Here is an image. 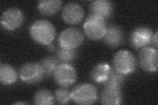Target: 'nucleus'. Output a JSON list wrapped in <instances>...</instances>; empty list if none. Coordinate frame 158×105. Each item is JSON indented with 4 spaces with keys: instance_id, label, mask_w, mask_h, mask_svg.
<instances>
[{
    "instance_id": "nucleus-9",
    "label": "nucleus",
    "mask_w": 158,
    "mask_h": 105,
    "mask_svg": "<svg viewBox=\"0 0 158 105\" xmlns=\"http://www.w3.org/2000/svg\"><path fill=\"white\" fill-rule=\"evenodd\" d=\"M153 36L152 29L148 26H138L131 33L129 42L131 46L135 49H142L151 43Z\"/></svg>"
},
{
    "instance_id": "nucleus-12",
    "label": "nucleus",
    "mask_w": 158,
    "mask_h": 105,
    "mask_svg": "<svg viewBox=\"0 0 158 105\" xmlns=\"http://www.w3.org/2000/svg\"><path fill=\"white\" fill-rule=\"evenodd\" d=\"M103 39L107 46L115 48L122 44L124 40V32L119 26L113 24L107 26L106 33Z\"/></svg>"
},
{
    "instance_id": "nucleus-6",
    "label": "nucleus",
    "mask_w": 158,
    "mask_h": 105,
    "mask_svg": "<svg viewBox=\"0 0 158 105\" xmlns=\"http://www.w3.org/2000/svg\"><path fill=\"white\" fill-rule=\"evenodd\" d=\"M84 35L75 28H68L59 35L58 43L60 47L67 49H76L82 43Z\"/></svg>"
},
{
    "instance_id": "nucleus-22",
    "label": "nucleus",
    "mask_w": 158,
    "mask_h": 105,
    "mask_svg": "<svg viewBox=\"0 0 158 105\" xmlns=\"http://www.w3.org/2000/svg\"><path fill=\"white\" fill-rule=\"evenodd\" d=\"M54 97L56 102L60 104H68L72 100L71 92L64 87L57 89L54 95Z\"/></svg>"
},
{
    "instance_id": "nucleus-14",
    "label": "nucleus",
    "mask_w": 158,
    "mask_h": 105,
    "mask_svg": "<svg viewBox=\"0 0 158 105\" xmlns=\"http://www.w3.org/2000/svg\"><path fill=\"white\" fill-rule=\"evenodd\" d=\"M91 14L107 18L111 16L113 12V5L108 0H96L92 2L90 5Z\"/></svg>"
},
{
    "instance_id": "nucleus-25",
    "label": "nucleus",
    "mask_w": 158,
    "mask_h": 105,
    "mask_svg": "<svg viewBox=\"0 0 158 105\" xmlns=\"http://www.w3.org/2000/svg\"><path fill=\"white\" fill-rule=\"evenodd\" d=\"M15 104H28V103H21V102H19V103H14Z\"/></svg>"
},
{
    "instance_id": "nucleus-24",
    "label": "nucleus",
    "mask_w": 158,
    "mask_h": 105,
    "mask_svg": "<svg viewBox=\"0 0 158 105\" xmlns=\"http://www.w3.org/2000/svg\"><path fill=\"white\" fill-rule=\"evenodd\" d=\"M48 46V49L49 50H50V51H54V50H55V47H54V46H53V45H52V43L49 44Z\"/></svg>"
},
{
    "instance_id": "nucleus-8",
    "label": "nucleus",
    "mask_w": 158,
    "mask_h": 105,
    "mask_svg": "<svg viewBox=\"0 0 158 105\" xmlns=\"http://www.w3.org/2000/svg\"><path fill=\"white\" fill-rule=\"evenodd\" d=\"M23 21V11L16 7L6 9L1 17L2 26L8 31H13L18 29L22 25Z\"/></svg>"
},
{
    "instance_id": "nucleus-17",
    "label": "nucleus",
    "mask_w": 158,
    "mask_h": 105,
    "mask_svg": "<svg viewBox=\"0 0 158 105\" xmlns=\"http://www.w3.org/2000/svg\"><path fill=\"white\" fill-rule=\"evenodd\" d=\"M17 80V73L11 66L2 63L0 65V81L6 86H9Z\"/></svg>"
},
{
    "instance_id": "nucleus-16",
    "label": "nucleus",
    "mask_w": 158,
    "mask_h": 105,
    "mask_svg": "<svg viewBox=\"0 0 158 105\" xmlns=\"http://www.w3.org/2000/svg\"><path fill=\"white\" fill-rule=\"evenodd\" d=\"M62 4L60 0H42L38 2L37 8L43 15L49 17L56 14L61 9Z\"/></svg>"
},
{
    "instance_id": "nucleus-21",
    "label": "nucleus",
    "mask_w": 158,
    "mask_h": 105,
    "mask_svg": "<svg viewBox=\"0 0 158 105\" xmlns=\"http://www.w3.org/2000/svg\"><path fill=\"white\" fill-rule=\"evenodd\" d=\"M125 80V75L117 71L114 68H111L110 76L107 80L103 83L104 86L120 87Z\"/></svg>"
},
{
    "instance_id": "nucleus-4",
    "label": "nucleus",
    "mask_w": 158,
    "mask_h": 105,
    "mask_svg": "<svg viewBox=\"0 0 158 105\" xmlns=\"http://www.w3.org/2000/svg\"><path fill=\"white\" fill-rule=\"evenodd\" d=\"M113 67L123 75L132 74L136 67V60L131 51L120 50L117 51L113 59Z\"/></svg>"
},
{
    "instance_id": "nucleus-5",
    "label": "nucleus",
    "mask_w": 158,
    "mask_h": 105,
    "mask_svg": "<svg viewBox=\"0 0 158 105\" xmlns=\"http://www.w3.org/2000/svg\"><path fill=\"white\" fill-rule=\"evenodd\" d=\"M55 82L59 86L66 88L75 83L77 79L75 68L70 64H59L53 73Z\"/></svg>"
},
{
    "instance_id": "nucleus-2",
    "label": "nucleus",
    "mask_w": 158,
    "mask_h": 105,
    "mask_svg": "<svg viewBox=\"0 0 158 105\" xmlns=\"http://www.w3.org/2000/svg\"><path fill=\"white\" fill-rule=\"evenodd\" d=\"M107 28L106 19L93 14H90L83 24V29L86 36L92 40L103 39Z\"/></svg>"
},
{
    "instance_id": "nucleus-10",
    "label": "nucleus",
    "mask_w": 158,
    "mask_h": 105,
    "mask_svg": "<svg viewBox=\"0 0 158 105\" xmlns=\"http://www.w3.org/2000/svg\"><path fill=\"white\" fill-rule=\"evenodd\" d=\"M157 50L154 47L142 48L138 55V62L142 70L148 72H154L157 68Z\"/></svg>"
},
{
    "instance_id": "nucleus-23",
    "label": "nucleus",
    "mask_w": 158,
    "mask_h": 105,
    "mask_svg": "<svg viewBox=\"0 0 158 105\" xmlns=\"http://www.w3.org/2000/svg\"><path fill=\"white\" fill-rule=\"evenodd\" d=\"M151 43L153 45V46L154 47L155 49L157 48V31H156L154 34H153Z\"/></svg>"
},
{
    "instance_id": "nucleus-13",
    "label": "nucleus",
    "mask_w": 158,
    "mask_h": 105,
    "mask_svg": "<svg viewBox=\"0 0 158 105\" xmlns=\"http://www.w3.org/2000/svg\"><path fill=\"white\" fill-rule=\"evenodd\" d=\"M123 95L120 87L105 86L100 96L102 104L117 105L122 103Z\"/></svg>"
},
{
    "instance_id": "nucleus-7",
    "label": "nucleus",
    "mask_w": 158,
    "mask_h": 105,
    "mask_svg": "<svg viewBox=\"0 0 158 105\" xmlns=\"http://www.w3.org/2000/svg\"><path fill=\"white\" fill-rule=\"evenodd\" d=\"M19 76L24 83L34 84L41 82L45 75L40 63H28L20 68Z\"/></svg>"
},
{
    "instance_id": "nucleus-3",
    "label": "nucleus",
    "mask_w": 158,
    "mask_h": 105,
    "mask_svg": "<svg viewBox=\"0 0 158 105\" xmlns=\"http://www.w3.org/2000/svg\"><path fill=\"white\" fill-rule=\"evenodd\" d=\"M71 99L78 104H92L98 98V91L94 85L82 83L71 91Z\"/></svg>"
},
{
    "instance_id": "nucleus-19",
    "label": "nucleus",
    "mask_w": 158,
    "mask_h": 105,
    "mask_svg": "<svg viewBox=\"0 0 158 105\" xmlns=\"http://www.w3.org/2000/svg\"><path fill=\"white\" fill-rule=\"evenodd\" d=\"M41 65L46 77H50L53 75L54 71L59 63L56 57H46L39 63Z\"/></svg>"
},
{
    "instance_id": "nucleus-15",
    "label": "nucleus",
    "mask_w": 158,
    "mask_h": 105,
    "mask_svg": "<svg viewBox=\"0 0 158 105\" xmlns=\"http://www.w3.org/2000/svg\"><path fill=\"white\" fill-rule=\"evenodd\" d=\"M111 67L107 63H100L94 67L90 73L92 80L98 83H104L110 76Z\"/></svg>"
},
{
    "instance_id": "nucleus-11",
    "label": "nucleus",
    "mask_w": 158,
    "mask_h": 105,
    "mask_svg": "<svg viewBox=\"0 0 158 105\" xmlns=\"http://www.w3.org/2000/svg\"><path fill=\"white\" fill-rule=\"evenodd\" d=\"M85 16V11L79 3H68L64 6L62 11V17L66 23L77 24L82 21Z\"/></svg>"
},
{
    "instance_id": "nucleus-20",
    "label": "nucleus",
    "mask_w": 158,
    "mask_h": 105,
    "mask_svg": "<svg viewBox=\"0 0 158 105\" xmlns=\"http://www.w3.org/2000/svg\"><path fill=\"white\" fill-rule=\"evenodd\" d=\"M77 57V51L76 49H67L59 48L56 52V58L59 63L69 64L73 62Z\"/></svg>"
},
{
    "instance_id": "nucleus-18",
    "label": "nucleus",
    "mask_w": 158,
    "mask_h": 105,
    "mask_svg": "<svg viewBox=\"0 0 158 105\" xmlns=\"http://www.w3.org/2000/svg\"><path fill=\"white\" fill-rule=\"evenodd\" d=\"M55 97L50 91L43 89L38 91L34 97V103L39 105H52L55 103Z\"/></svg>"
},
{
    "instance_id": "nucleus-1",
    "label": "nucleus",
    "mask_w": 158,
    "mask_h": 105,
    "mask_svg": "<svg viewBox=\"0 0 158 105\" xmlns=\"http://www.w3.org/2000/svg\"><path fill=\"white\" fill-rule=\"evenodd\" d=\"M29 33L34 42L44 46L52 43L56 35L53 24L44 19L34 21L30 26Z\"/></svg>"
}]
</instances>
